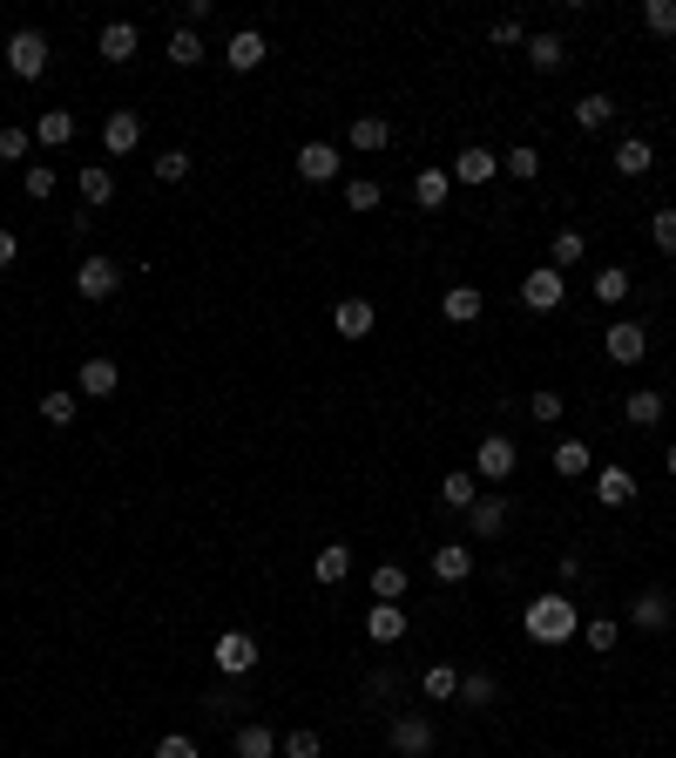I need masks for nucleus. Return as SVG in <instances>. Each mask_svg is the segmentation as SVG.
I'll return each instance as SVG.
<instances>
[{
    "mask_svg": "<svg viewBox=\"0 0 676 758\" xmlns=\"http://www.w3.org/2000/svg\"><path fill=\"white\" fill-rule=\"evenodd\" d=\"M522 630L535 636L541 650H562V644H575V636H582V610L569 603V596H528Z\"/></svg>",
    "mask_w": 676,
    "mask_h": 758,
    "instance_id": "obj_1",
    "label": "nucleus"
},
{
    "mask_svg": "<svg viewBox=\"0 0 676 758\" xmlns=\"http://www.w3.org/2000/svg\"><path fill=\"white\" fill-rule=\"evenodd\" d=\"M514 467H522L514 433H481V448H473V482H481V488H501V482H514Z\"/></svg>",
    "mask_w": 676,
    "mask_h": 758,
    "instance_id": "obj_2",
    "label": "nucleus"
},
{
    "mask_svg": "<svg viewBox=\"0 0 676 758\" xmlns=\"http://www.w3.org/2000/svg\"><path fill=\"white\" fill-rule=\"evenodd\" d=\"M0 55H8L14 82H42V75H48V34H42V27H14Z\"/></svg>",
    "mask_w": 676,
    "mask_h": 758,
    "instance_id": "obj_3",
    "label": "nucleus"
},
{
    "mask_svg": "<svg viewBox=\"0 0 676 758\" xmlns=\"http://www.w3.org/2000/svg\"><path fill=\"white\" fill-rule=\"evenodd\" d=\"M386 745H392V758H426L433 751V717L426 711H400L386 725Z\"/></svg>",
    "mask_w": 676,
    "mask_h": 758,
    "instance_id": "obj_4",
    "label": "nucleus"
},
{
    "mask_svg": "<svg viewBox=\"0 0 676 758\" xmlns=\"http://www.w3.org/2000/svg\"><path fill=\"white\" fill-rule=\"evenodd\" d=\"M210 657H217V670H224V677H251L264 650H257V636H251V630H224L217 644H210Z\"/></svg>",
    "mask_w": 676,
    "mask_h": 758,
    "instance_id": "obj_5",
    "label": "nucleus"
},
{
    "mask_svg": "<svg viewBox=\"0 0 676 758\" xmlns=\"http://www.w3.org/2000/svg\"><path fill=\"white\" fill-rule=\"evenodd\" d=\"M75 292H82V298H115V292H123V264H115V258H82V264H75Z\"/></svg>",
    "mask_w": 676,
    "mask_h": 758,
    "instance_id": "obj_6",
    "label": "nucleus"
},
{
    "mask_svg": "<svg viewBox=\"0 0 676 758\" xmlns=\"http://www.w3.org/2000/svg\"><path fill=\"white\" fill-rule=\"evenodd\" d=\"M507 514H514L507 495H501V488H481V501L467 508V542H494V535L507 529Z\"/></svg>",
    "mask_w": 676,
    "mask_h": 758,
    "instance_id": "obj_7",
    "label": "nucleus"
},
{
    "mask_svg": "<svg viewBox=\"0 0 676 758\" xmlns=\"http://www.w3.org/2000/svg\"><path fill=\"white\" fill-rule=\"evenodd\" d=\"M562 298H569V278L554 271V264H541V271L522 278V305L528 312H562Z\"/></svg>",
    "mask_w": 676,
    "mask_h": 758,
    "instance_id": "obj_8",
    "label": "nucleus"
},
{
    "mask_svg": "<svg viewBox=\"0 0 676 758\" xmlns=\"http://www.w3.org/2000/svg\"><path fill=\"white\" fill-rule=\"evenodd\" d=\"M75 393H82V400H115V393H123V366H115V359H82V373H75Z\"/></svg>",
    "mask_w": 676,
    "mask_h": 758,
    "instance_id": "obj_9",
    "label": "nucleus"
},
{
    "mask_svg": "<svg viewBox=\"0 0 676 758\" xmlns=\"http://www.w3.org/2000/svg\"><path fill=\"white\" fill-rule=\"evenodd\" d=\"M643 352H650V326L643 318H616L609 326V359L616 366H643Z\"/></svg>",
    "mask_w": 676,
    "mask_h": 758,
    "instance_id": "obj_10",
    "label": "nucleus"
},
{
    "mask_svg": "<svg viewBox=\"0 0 676 758\" xmlns=\"http://www.w3.org/2000/svg\"><path fill=\"white\" fill-rule=\"evenodd\" d=\"M426 569H433V582H440V589H460V582L473 576V548H467V542H440Z\"/></svg>",
    "mask_w": 676,
    "mask_h": 758,
    "instance_id": "obj_11",
    "label": "nucleus"
},
{
    "mask_svg": "<svg viewBox=\"0 0 676 758\" xmlns=\"http://www.w3.org/2000/svg\"><path fill=\"white\" fill-rule=\"evenodd\" d=\"M501 177V156L488 149V143H467L460 156H454V183H473V190H481V183H494Z\"/></svg>",
    "mask_w": 676,
    "mask_h": 758,
    "instance_id": "obj_12",
    "label": "nucleus"
},
{
    "mask_svg": "<svg viewBox=\"0 0 676 758\" xmlns=\"http://www.w3.org/2000/svg\"><path fill=\"white\" fill-rule=\"evenodd\" d=\"M102 149H108V156H136V149H142V115H136V109H115L108 123H102Z\"/></svg>",
    "mask_w": 676,
    "mask_h": 758,
    "instance_id": "obj_13",
    "label": "nucleus"
},
{
    "mask_svg": "<svg viewBox=\"0 0 676 758\" xmlns=\"http://www.w3.org/2000/svg\"><path fill=\"white\" fill-rule=\"evenodd\" d=\"M406 630H413V623H406V610H400V603H373V610H366V636H373L379 650L406 644Z\"/></svg>",
    "mask_w": 676,
    "mask_h": 758,
    "instance_id": "obj_14",
    "label": "nucleus"
},
{
    "mask_svg": "<svg viewBox=\"0 0 676 758\" xmlns=\"http://www.w3.org/2000/svg\"><path fill=\"white\" fill-rule=\"evenodd\" d=\"M95 48H102V61L129 68V61H136V48H142V34H136V21H108V27L95 34Z\"/></svg>",
    "mask_w": 676,
    "mask_h": 758,
    "instance_id": "obj_15",
    "label": "nucleus"
},
{
    "mask_svg": "<svg viewBox=\"0 0 676 758\" xmlns=\"http://www.w3.org/2000/svg\"><path fill=\"white\" fill-rule=\"evenodd\" d=\"M669 616H676V610H669L663 589H635V596H629V623H635V630H669Z\"/></svg>",
    "mask_w": 676,
    "mask_h": 758,
    "instance_id": "obj_16",
    "label": "nucleus"
},
{
    "mask_svg": "<svg viewBox=\"0 0 676 758\" xmlns=\"http://www.w3.org/2000/svg\"><path fill=\"white\" fill-rule=\"evenodd\" d=\"M603 508H629L635 501V474L629 467H595V488H588Z\"/></svg>",
    "mask_w": 676,
    "mask_h": 758,
    "instance_id": "obj_17",
    "label": "nucleus"
},
{
    "mask_svg": "<svg viewBox=\"0 0 676 758\" xmlns=\"http://www.w3.org/2000/svg\"><path fill=\"white\" fill-rule=\"evenodd\" d=\"M332 326H339V339H366V332L379 326V312H373L366 298H339V305H332Z\"/></svg>",
    "mask_w": 676,
    "mask_h": 758,
    "instance_id": "obj_18",
    "label": "nucleus"
},
{
    "mask_svg": "<svg viewBox=\"0 0 676 758\" xmlns=\"http://www.w3.org/2000/svg\"><path fill=\"white\" fill-rule=\"evenodd\" d=\"M298 177L305 183H339V149L332 143H305L298 149Z\"/></svg>",
    "mask_w": 676,
    "mask_h": 758,
    "instance_id": "obj_19",
    "label": "nucleus"
},
{
    "mask_svg": "<svg viewBox=\"0 0 676 758\" xmlns=\"http://www.w3.org/2000/svg\"><path fill=\"white\" fill-rule=\"evenodd\" d=\"M528 68L535 75H562L569 68V42H562V34H528Z\"/></svg>",
    "mask_w": 676,
    "mask_h": 758,
    "instance_id": "obj_20",
    "label": "nucleus"
},
{
    "mask_svg": "<svg viewBox=\"0 0 676 758\" xmlns=\"http://www.w3.org/2000/svg\"><path fill=\"white\" fill-rule=\"evenodd\" d=\"M75 129H82V123H75V109H42V115H34V143H42V149L75 143Z\"/></svg>",
    "mask_w": 676,
    "mask_h": 758,
    "instance_id": "obj_21",
    "label": "nucleus"
},
{
    "mask_svg": "<svg viewBox=\"0 0 676 758\" xmlns=\"http://www.w3.org/2000/svg\"><path fill=\"white\" fill-rule=\"evenodd\" d=\"M473 501H481V482H473V467H454L447 482H440V508H447V514H467Z\"/></svg>",
    "mask_w": 676,
    "mask_h": 758,
    "instance_id": "obj_22",
    "label": "nucleus"
},
{
    "mask_svg": "<svg viewBox=\"0 0 676 758\" xmlns=\"http://www.w3.org/2000/svg\"><path fill=\"white\" fill-rule=\"evenodd\" d=\"M224 61H230V75H251V68H264V34H257V27H244V34H230V48H224Z\"/></svg>",
    "mask_w": 676,
    "mask_h": 758,
    "instance_id": "obj_23",
    "label": "nucleus"
},
{
    "mask_svg": "<svg viewBox=\"0 0 676 758\" xmlns=\"http://www.w3.org/2000/svg\"><path fill=\"white\" fill-rule=\"evenodd\" d=\"M554 474H562V482H588V474H595L588 441H554Z\"/></svg>",
    "mask_w": 676,
    "mask_h": 758,
    "instance_id": "obj_24",
    "label": "nucleus"
},
{
    "mask_svg": "<svg viewBox=\"0 0 676 758\" xmlns=\"http://www.w3.org/2000/svg\"><path fill=\"white\" fill-rule=\"evenodd\" d=\"M440 312H447V326H473V318L488 312V298L473 292V285H447V298H440Z\"/></svg>",
    "mask_w": 676,
    "mask_h": 758,
    "instance_id": "obj_25",
    "label": "nucleus"
},
{
    "mask_svg": "<svg viewBox=\"0 0 676 758\" xmlns=\"http://www.w3.org/2000/svg\"><path fill=\"white\" fill-rule=\"evenodd\" d=\"M494 698H501L494 670H460V698H454V704H467V711H488Z\"/></svg>",
    "mask_w": 676,
    "mask_h": 758,
    "instance_id": "obj_26",
    "label": "nucleus"
},
{
    "mask_svg": "<svg viewBox=\"0 0 676 758\" xmlns=\"http://www.w3.org/2000/svg\"><path fill=\"white\" fill-rule=\"evenodd\" d=\"M311 576L325 582V589H339V582L352 576V548H345V542H325V548H318V563H311Z\"/></svg>",
    "mask_w": 676,
    "mask_h": 758,
    "instance_id": "obj_27",
    "label": "nucleus"
},
{
    "mask_svg": "<svg viewBox=\"0 0 676 758\" xmlns=\"http://www.w3.org/2000/svg\"><path fill=\"white\" fill-rule=\"evenodd\" d=\"M616 170H622V177H650V170H656V149H650L643 136H622V143H616Z\"/></svg>",
    "mask_w": 676,
    "mask_h": 758,
    "instance_id": "obj_28",
    "label": "nucleus"
},
{
    "mask_svg": "<svg viewBox=\"0 0 676 758\" xmlns=\"http://www.w3.org/2000/svg\"><path fill=\"white\" fill-rule=\"evenodd\" d=\"M420 691H426L433 704H454V698H460V670H454V664H426V670H420Z\"/></svg>",
    "mask_w": 676,
    "mask_h": 758,
    "instance_id": "obj_29",
    "label": "nucleus"
},
{
    "mask_svg": "<svg viewBox=\"0 0 676 758\" xmlns=\"http://www.w3.org/2000/svg\"><path fill=\"white\" fill-rule=\"evenodd\" d=\"M609 123H616V102H609L603 89L575 102V129H588V136H595V129H609Z\"/></svg>",
    "mask_w": 676,
    "mask_h": 758,
    "instance_id": "obj_30",
    "label": "nucleus"
},
{
    "mask_svg": "<svg viewBox=\"0 0 676 758\" xmlns=\"http://www.w3.org/2000/svg\"><path fill=\"white\" fill-rule=\"evenodd\" d=\"M447 183H454V170H420L413 177V204L420 211H440L447 204Z\"/></svg>",
    "mask_w": 676,
    "mask_h": 758,
    "instance_id": "obj_31",
    "label": "nucleus"
},
{
    "mask_svg": "<svg viewBox=\"0 0 676 758\" xmlns=\"http://www.w3.org/2000/svg\"><path fill=\"white\" fill-rule=\"evenodd\" d=\"M582 258H588V237H582V230H554V245H548V264L569 278V264H582Z\"/></svg>",
    "mask_w": 676,
    "mask_h": 758,
    "instance_id": "obj_32",
    "label": "nucleus"
},
{
    "mask_svg": "<svg viewBox=\"0 0 676 758\" xmlns=\"http://www.w3.org/2000/svg\"><path fill=\"white\" fill-rule=\"evenodd\" d=\"M622 414H629V427H663V393H650V386H635L629 400H622Z\"/></svg>",
    "mask_w": 676,
    "mask_h": 758,
    "instance_id": "obj_33",
    "label": "nucleus"
},
{
    "mask_svg": "<svg viewBox=\"0 0 676 758\" xmlns=\"http://www.w3.org/2000/svg\"><path fill=\"white\" fill-rule=\"evenodd\" d=\"M75 183H82V204H89V211H102L108 196H115V170H108V163H89Z\"/></svg>",
    "mask_w": 676,
    "mask_h": 758,
    "instance_id": "obj_34",
    "label": "nucleus"
},
{
    "mask_svg": "<svg viewBox=\"0 0 676 758\" xmlns=\"http://www.w3.org/2000/svg\"><path fill=\"white\" fill-rule=\"evenodd\" d=\"M230 751L237 758H277V732L271 725H244V732L230 738Z\"/></svg>",
    "mask_w": 676,
    "mask_h": 758,
    "instance_id": "obj_35",
    "label": "nucleus"
},
{
    "mask_svg": "<svg viewBox=\"0 0 676 758\" xmlns=\"http://www.w3.org/2000/svg\"><path fill=\"white\" fill-rule=\"evenodd\" d=\"M392 143V123L386 115H359V123H352V149H366V156H379Z\"/></svg>",
    "mask_w": 676,
    "mask_h": 758,
    "instance_id": "obj_36",
    "label": "nucleus"
},
{
    "mask_svg": "<svg viewBox=\"0 0 676 758\" xmlns=\"http://www.w3.org/2000/svg\"><path fill=\"white\" fill-rule=\"evenodd\" d=\"M501 170H507L514 183H535V177H541V149H535V143H514V149L501 156Z\"/></svg>",
    "mask_w": 676,
    "mask_h": 758,
    "instance_id": "obj_37",
    "label": "nucleus"
},
{
    "mask_svg": "<svg viewBox=\"0 0 676 758\" xmlns=\"http://www.w3.org/2000/svg\"><path fill=\"white\" fill-rule=\"evenodd\" d=\"M75 407H82V393H68V386L42 393V420H48V427H75Z\"/></svg>",
    "mask_w": 676,
    "mask_h": 758,
    "instance_id": "obj_38",
    "label": "nucleus"
},
{
    "mask_svg": "<svg viewBox=\"0 0 676 758\" xmlns=\"http://www.w3.org/2000/svg\"><path fill=\"white\" fill-rule=\"evenodd\" d=\"M277 758H325V738H318L311 725H298V732L277 738Z\"/></svg>",
    "mask_w": 676,
    "mask_h": 758,
    "instance_id": "obj_39",
    "label": "nucleus"
},
{
    "mask_svg": "<svg viewBox=\"0 0 676 758\" xmlns=\"http://www.w3.org/2000/svg\"><path fill=\"white\" fill-rule=\"evenodd\" d=\"M588 292H595V298H603V305H622V298H629V271H622V264H609V271H595V278H588Z\"/></svg>",
    "mask_w": 676,
    "mask_h": 758,
    "instance_id": "obj_40",
    "label": "nucleus"
},
{
    "mask_svg": "<svg viewBox=\"0 0 676 758\" xmlns=\"http://www.w3.org/2000/svg\"><path fill=\"white\" fill-rule=\"evenodd\" d=\"M400 596H406V569L400 563H379L373 569V603H400Z\"/></svg>",
    "mask_w": 676,
    "mask_h": 758,
    "instance_id": "obj_41",
    "label": "nucleus"
},
{
    "mask_svg": "<svg viewBox=\"0 0 676 758\" xmlns=\"http://www.w3.org/2000/svg\"><path fill=\"white\" fill-rule=\"evenodd\" d=\"M204 55H210V48H204V34H196V27H176V34H170V61H176V68H196Z\"/></svg>",
    "mask_w": 676,
    "mask_h": 758,
    "instance_id": "obj_42",
    "label": "nucleus"
},
{
    "mask_svg": "<svg viewBox=\"0 0 676 758\" xmlns=\"http://www.w3.org/2000/svg\"><path fill=\"white\" fill-rule=\"evenodd\" d=\"M582 644H588V650H603V657H609V650L622 644V630H616L609 616H582Z\"/></svg>",
    "mask_w": 676,
    "mask_h": 758,
    "instance_id": "obj_43",
    "label": "nucleus"
},
{
    "mask_svg": "<svg viewBox=\"0 0 676 758\" xmlns=\"http://www.w3.org/2000/svg\"><path fill=\"white\" fill-rule=\"evenodd\" d=\"M379 196H386V190H379L373 177H352V183H345V211L366 217V211H379Z\"/></svg>",
    "mask_w": 676,
    "mask_h": 758,
    "instance_id": "obj_44",
    "label": "nucleus"
},
{
    "mask_svg": "<svg viewBox=\"0 0 676 758\" xmlns=\"http://www.w3.org/2000/svg\"><path fill=\"white\" fill-rule=\"evenodd\" d=\"M643 27L669 42V34H676V0H643Z\"/></svg>",
    "mask_w": 676,
    "mask_h": 758,
    "instance_id": "obj_45",
    "label": "nucleus"
},
{
    "mask_svg": "<svg viewBox=\"0 0 676 758\" xmlns=\"http://www.w3.org/2000/svg\"><path fill=\"white\" fill-rule=\"evenodd\" d=\"M650 245H656L663 258H676V211H669V204H663V211L650 217Z\"/></svg>",
    "mask_w": 676,
    "mask_h": 758,
    "instance_id": "obj_46",
    "label": "nucleus"
},
{
    "mask_svg": "<svg viewBox=\"0 0 676 758\" xmlns=\"http://www.w3.org/2000/svg\"><path fill=\"white\" fill-rule=\"evenodd\" d=\"M149 170H156V183H183V177H190V149H163Z\"/></svg>",
    "mask_w": 676,
    "mask_h": 758,
    "instance_id": "obj_47",
    "label": "nucleus"
},
{
    "mask_svg": "<svg viewBox=\"0 0 676 758\" xmlns=\"http://www.w3.org/2000/svg\"><path fill=\"white\" fill-rule=\"evenodd\" d=\"M27 149H34V129H21V123H8V129H0V163H21Z\"/></svg>",
    "mask_w": 676,
    "mask_h": 758,
    "instance_id": "obj_48",
    "label": "nucleus"
},
{
    "mask_svg": "<svg viewBox=\"0 0 676 758\" xmlns=\"http://www.w3.org/2000/svg\"><path fill=\"white\" fill-rule=\"evenodd\" d=\"M156 758H204V751H196L190 732H170V738H156Z\"/></svg>",
    "mask_w": 676,
    "mask_h": 758,
    "instance_id": "obj_49",
    "label": "nucleus"
},
{
    "mask_svg": "<svg viewBox=\"0 0 676 758\" xmlns=\"http://www.w3.org/2000/svg\"><path fill=\"white\" fill-rule=\"evenodd\" d=\"M21 183H27L34 204H42V196H55V170H48V163H27V177H21Z\"/></svg>",
    "mask_w": 676,
    "mask_h": 758,
    "instance_id": "obj_50",
    "label": "nucleus"
},
{
    "mask_svg": "<svg viewBox=\"0 0 676 758\" xmlns=\"http://www.w3.org/2000/svg\"><path fill=\"white\" fill-rule=\"evenodd\" d=\"M528 414H535V420H562V393H554V386H541L535 400H528Z\"/></svg>",
    "mask_w": 676,
    "mask_h": 758,
    "instance_id": "obj_51",
    "label": "nucleus"
},
{
    "mask_svg": "<svg viewBox=\"0 0 676 758\" xmlns=\"http://www.w3.org/2000/svg\"><path fill=\"white\" fill-rule=\"evenodd\" d=\"M494 48H528V27L522 21H494Z\"/></svg>",
    "mask_w": 676,
    "mask_h": 758,
    "instance_id": "obj_52",
    "label": "nucleus"
},
{
    "mask_svg": "<svg viewBox=\"0 0 676 758\" xmlns=\"http://www.w3.org/2000/svg\"><path fill=\"white\" fill-rule=\"evenodd\" d=\"M392 691H400V677H392V670H373V677H366V698H392Z\"/></svg>",
    "mask_w": 676,
    "mask_h": 758,
    "instance_id": "obj_53",
    "label": "nucleus"
},
{
    "mask_svg": "<svg viewBox=\"0 0 676 758\" xmlns=\"http://www.w3.org/2000/svg\"><path fill=\"white\" fill-rule=\"evenodd\" d=\"M210 21V0H183V27H204Z\"/></svg>",
    "mask_w": 676,
    "mask_h": 758,
    "instance_id": "obj_54",
    "label": "nucleus"
},
{
    "mask_svg": "<svg viewBox=\"0 0 676 758\" xmlns=\"http://www.w3.org/2000/svg\"><path fill=\"white\" fill-rule=\"evenodd\" d=\"M14 251H21V245H14V230H8V224H0V271H8V264H14Z\"/></svg>",
    "mask_w": 676,
    "mask_h": 758,
    "instance_id": "obj_55",
    "label": "nucleus"
},
{
    "mask_svg": "<svg viewBox=\"0 0 676 758\" xmlns=\"http://www.w3.org/2000/svg\"><path fill=\"white\" fill-rule=\"evenodd\" d=\"M663 467H669V474H676V441H669V454H663Z\"/></svg>",
    "mask_w": 676,
    "mask_h": 758,
    "instance_id": "obj_56",
    "label": "nucleus"
},
{
    "mask_svg": "<svg viewBox=\"0 0 676 758\" xmlns=\"http://www.w3.org/2000/svg\"><path fill=\"white\" fill-rule=\"evenodd\" d=\"M541 758H562V751H541Z\"/></svg>",
    "mask_w": 676,
    "mask_h": 758,
    "instance_id": "obj_57",
    "label": "nucleus"
}]
</instances>
